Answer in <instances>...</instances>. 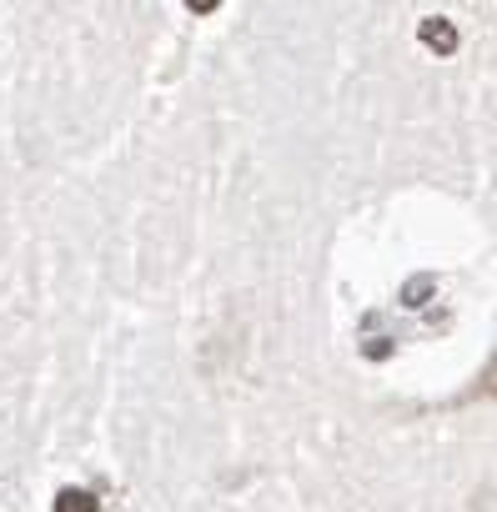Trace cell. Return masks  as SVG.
I'll list each match as a JSON object with an SVG mask.
<instances>
[{
	"label": "cell",
	"instance_id": "obj_1",
	"mask_svg": "<svg viewBox=\"0 0 497 512\" xmlns=\"http://www.w3.org/2000/svg\"><path fill=\"white\" fill-rule=\"evenodd\" d=\"M422 41H427V46H432L437 56L457 51V31H452V26H447L442 16H427V21H422Z\"/></svg>",
	"mask_w": 497,
	"mask_h": 512
},
{
	"label": "cell",
	"instance_id": "obj_2",
	"mask_svg": "<svg viewBox=\"0 0 497 512\" xmlns=\"http://www.w3.org/2000/svg\"><path fill=\"white\" fill-rule=\"evenodd\" d=\"M56 512H101V502L86 487H61L56 492Z\"/></svg>",
	"mask_w": 497,
	"mask_h": 512
},
{
	"label": "cell",
	"instance_id": "obj_3",
	"mask_svg": "<svg viewBox=\"0 0 497 512\" xmlns=\"http://www.w3.org/2000/svg\"><path fill=\"white\" fill-rule=\"evenodd\" d=\"M482 392H497V362L487 367V377H482Z\"/></svg>",
	"mask_w": 497,
	"mask_h": 512
}]
</instances>
